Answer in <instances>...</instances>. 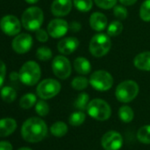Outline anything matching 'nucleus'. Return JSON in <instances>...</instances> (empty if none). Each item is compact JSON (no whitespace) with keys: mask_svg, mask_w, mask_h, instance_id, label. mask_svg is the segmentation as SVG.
<instances>
[{"mask_svg":"<svg viewBox=\"0 0 150 150\" xmlns=\"http://www.w3.org/2000/svg\"><path fill=\"white\" fill-rule=\"evenodd\" d=\"M48 132L46 123L39 117L27 119L21 127L22 138L30 143H36L42 140Z\"/></svg>","mask_w":150,"mask_h":150,"instance_id":"1","label":"nucleus"},{"mask_svg":"<svg viewBox=\"0 0 150 150\" xmlns=\"http://www.w3.org/2000/svg\"><path fill=\"white\" fill-rule=\"evenodd\" d=\"M20 81L27 86L35 85L41 78V68L35 61L26 62L21 68Z\"/></svg>","mask_w":150,"mask_h":150,"instance_id":"2","label":"nucleus"},{"mask_svg":"<svg viewBox=\"0 0 150 150\" xmlns=\"http://www.w3.org/2000/svg\"><path fill=\"white\" fill-rule=\"evenodd\" d=\"M43 12L39 7H29L22 14L21 23L28 31H36L43 22Z\"/></svg>","mask_w":150,"mask_h":150,"instance_id":"3","label":"nucleus"},{"mask_svg":"<svg viewBox=\"0 0 150 150\" xmlns=\"http://www.w3.org/2000/svg\"><path fill=\"white\" fill-rule=\"evenodd\" d=\"M87 111L91 117L99 121H105L109 119L111 115V109L109 103L98 98L89 102Z\"/></svg>","mask_w":150,"mask_h":150,"instance_id":"4","label":"nucleus"},{"mask_svg":"<svg viewBox=\"0 0 150 150\" xmlns=\"http://www.w3.org/2000/svg\"><path fill=\"white\" fill-rule=\"evenodd\" d=\"M111 48V41L108 35L96 34L89 42V51L96 57L105 56Z\"/></svg>","mask_w":150,"mask_h":150,"instance_id":"5","label":"nucleus"},{"mask_svg":"<svg viewBox=\"0 0 150 150\" xmlns=\"http://www.w3.org/2000/svg\"><path fill=\"white\" fill-rule=\"evenodd\" d=\"M139 85L133 81H125L118 84L116 88L117 99L124 103H130L136 98L139 94Z\"/></svg>","mask_w":150,"mask_h":150,"instance_id":"6","label":"nucleus"},{"mask_svg":"<svg viewBox=\"0 0 150 150\" xmlns=\"http://www.w3.org/2000/svg\"><path fill=\"white\" fill-rule=\"evenodd\" d=\"M114 80L112 75L104 70H98L94 71L89 78V84L96 90L107 91L113 86Z\"/></svg>","mask_w":150,"mask_h":150,"instance_id":"7","label":"nucleus"},{"mask_svg":"<svg viewBox=\"0 0 150 150\" xmlns=\"http://www.w3.org/2000/svg\"><path fill=\"white\" fill-rule=\"evenodd\" d=\"M61 89L60 83L54 79H46L37 86L36 93L43 100L50 99L56 96Z\"/></svg>","mask_w":150,"mask_h":150,"instance_id":"8","label":"nucleus"},{"mask_svg":"<svg viewBox=\"0 0 150 150\" xmlns=\"http://www.w3.org/2000/svg\"><path fill=\"white\" fill-rule=\"evenodd\" d=\"M52 71L56 77L61 80H66L70 77L71 67L70 61L64 56H57L52 61Z\"/></svg>","mask_w":150,"mask_h":150,"instance_id":"9","label":"nucleus"},{"mask_svg":"<svg viewBox=\"0 0 150 150\" xmlns=\"http://www.w3.org/2000/svg\"><path fill=\"white\" fill-rule=\"evenodd\" d=\"M21 21L14 15H6L0 21V28L7 35H17L21 32Z\"/></svg>","mask_w":150,"mask_h":150,"instance_id":"10","label":"nucleus"},{"mask_svg":"<svg viewBox=\"0 0 150 150\" xmlns=\"http://www.w3.org/2000/svg\"><path fill=\"white\" fill-rule=\"evenodd\" d=\"M102 146L105 150H119L123 146V138L117 132L110 131L103 136Z\"/></svg>","mask_w":150,"mask_h":150,"instance_id":"11","label":"nucleus"},{"mask_svg":"<svg viewBox=\"0 0 150 150\" xmlns=\"http://www.w3.org/2000/svg\"><path fill=\"white\" fill-rule=\"evenodd\" d=\"M33 45V38L28 34L18 35L13 41L12 47L18 54L27 53Z\"/></svg>","mask_w":150,"mask_h":150,"instance_id":"12","label":"nucleus"},{"mask_svg":"<svg viewBox=\"0 0 150 150\" xmlns=\"http://www.w3.org/2000/svg\"><path fill=\"white\" fill-rule=\"evenodd\" d=\"M47 30L52 38H60L69 30V24L64 20L55 19L49 23Z\"/></svg>","mask_w":150,"mask_h":150,"instance_id":"13","label":"nucleus"},{"mask_svg":"<svg viewBox=\"0 0 150 150\" xmlns=\"http://www.w3.org/2000/svg\"><path fill=\"white\" fill-rule=\"evenodd\" d=\"M71 7V0H54L51 5V13L54 16L64 17L70 13Z\"/></svg>","mask_w":150,"mask_h":150,"instance_id":"14","label":"nucleus"},{"mask_svg":"<svg viewBox=\"0 0 150 150\" xmlns=\"http://www.w3.org/2000/svg\"><path fill=\"white\" fill-rule=\"evenodd\" d=\"M80 42L75 37H65L57 43V50L63 55H70L79 47Z\"/></svg>","mask_w":150,"mask_h":150,"instance_id":"15","label":"nucleus"},{"mask_svg":"<svg viewBox=\"0 0 150 150\" xmlns=\"http://www.w3.org/2000/svg\"><path fill=\"white\" fill-rule=\"evenodd\" d=\"M89 24L92 29L101 32L107 28L108 19L103 13L96 12L91 14L90 19H89Z\"/></svg>","mask_w":150,"mask_h":150,"instance_id":"16","label":"nucleus"},{"mask_svg":"<svg viewBox=\"0 0 150 150\" xmlns=\"http://www.w3.org/2000/svg\"><path fill=\"white\" fill-rule=\"evenodd\" d=\"M17 128V122L15 119L6 117L0 119V137H7L13 133Z\"/></svg>","mask_w":150,"mask_h":150,"instance_id":"17","label":"nucleus"},{"mask_svg":"<svg viewBox=\"0 0 150 150\" xmlns=\"http://www.w3.org/2000/svg\"><path fill=\"white\" fill-rule=\"evenodd\" d=\"M133 64L139 70L150 71V51L138 54L133 59Z\"/></svg>","mask_w":150,"mask_h":150,"instance_id":"18","label":"nucleus"},{"mask_svg":"<svg viewBox=\"0 0 150 150\" xmlns=\"http://www.w3.org/2000/svg\"><path fill=\"white\" fill-rule=\"evenodd\" d=\"M73 67L78 73L82 75H87L91 71L90 62L83 57H79L74 60Z\"/></svg>","mask_w":150,"mask_h":150,"instance_id":"19","label":"nucleus"},{"mask_svg":"<svg viewBox=\"0 0 150 150\" xmlns=\"http://www.w3.org/2000/svg\"><path fill=\"white\" fill-rule=\"evenodd\" d=\"M67 132H68V127L66 124L61 121H57L54 123L50 127V132L52 133V135L56 137H63L67 133Z\"/></svg>","mask_w":150,"mask_h":150,"instance_id":"20","label":"nucleus"},{"mask_svg":"<svg viewBox=\"0 0 150 150\" xmlns=\"http://www.w3.org/2000/svg\"><path fill=\"white\" fill-rule=\"evenodd\" d=\"M118 117L123 122L130 123L131 121H132L134 117V112L131 107L127 105H124L118 110Z\"/></svg>","mask_w":150,"mask_h":150,"instance_id":"21","label":"nucleus"},{"mask_svg":"<svg viewBox=\"0 0 150 150\" xmlns=\"http://www.w3.org/2000/svg\"><path fill=\"white\" fill-rule=\"evenodd\" d=\"M88 103H89V96L87 93H81L77 96L76 100H75L74 106L76 109L83 111L87 110Z\"/></svg>","mask_w":150,"mask_h":150,"instance_id":"22","label":"nucleus"},{"mask_svg":"<svg viewBox=\"0 0 150 150\" xmlns=\"http://www.w3.org/2000/svg\"><path fill=\"white\" fill-rule=\"evenodd\" d=\"M0 96H1V98L4 102L13 103L17 97V93L14 90V88H13L11 87H5L2 88Z\"/></svg>","mask_w":150,"mask_h":150,"instance_id":"23","label":"nucleus"},{"mask_svg":"<svg viewBox=\"0 0 150 150\" xmlns=\"http://www.w3.org/2000/svg\"><path fill=\"white\" fill-rule=\"evenodd\" d=\"M36 103V96L34 94H27L20 100V106L24 110L31 109Z\"/></svg>","mask_w":150,"mask_h":150,"instance_id":"24","label":"nucleus"},{"mask_svg":"<svg viewBox=\"0 0 150 150\" xmlns=\"http://www.w3.org/2000/svg\"><path fill=\"white\" fill-rule=\"evenodd\" d=\"M138 139L144 144H150V125L140 127L137 132Z\"/></svg>","mask_w":150,"mask_h":150,"instance_id":"25","label":"nucleus"},{"mask_svg":"<svg viewBox=\"0 0 150 150\" xmlns=\"http://www.w3.org/2000/svg\"><path fill=\"white\" fill-rule=\"evenodd\" d=\"M123 31V25L118 21H112L107 28V35L111 37L117 36Z\"/></svg>","mask_w":150,"mask_h":150,"instance_id":"26","label":"nucleus"},{"mask_svg":"<svg viewBox=\"0 0 150 150\" xmlns=\"http://www.w3.org/2000/svg\"><path fill=\"white\" fill-rule=\"evenodd\" d=\"M86 119V115L83 111H76L73 112L70 117H69V123L71 125L73 126H79L81 125H82L84 123Z\"/></svg>","mask_w":150,"mask_h":150,"instance_id":"27","label":"nucleus"},{"mask_svg":"<svg viewBox=\"0 0 150 150\" xmlns=\"http://www.w3.org/2000/svg\"><path fill=\"white\" fill-rule=\"evenodd\" d=\"M88 84H89V81L87 78L82 77V76H79V77H75L72 80L71 86L75 90H83V89L88 88Z\"/></svg>","mask_w":150,"mask_h":150,"instance_id":"28","label":"nucleus"},{"mask_svg":"<svg viewBox=\"0 0 150 150\" xmlns=\"http://www.w3.org/2000/svg\"><path fill=\"white\" fill-rule=\"evenodd\" d=\"M139 17L146 22L150 21V0H145L139 8Z\"/></svg>","mask_w":150,"mask_h":150,"instance_id":"29","label":"nucleus"},{"mask_svg":"<svg viewBox=\"0 0 150 150\" xmlns=\"http://www.w3.org/2000/svg\"><path fill=\"white\" fill-rule=\"evenodd\" d=\"M73 4L77 10L83 13L90 11L93 6L92 0H73Z\"/></svg>","mask_w":150,"mask_h":150,"instance_id":"30","label":"nucleus"},{"mask_svg":"<svg viewBox=\"0 0 150 150\" xmlns=\"http://www.w3.org/2000/svg\"><path fill=\"white\" fill-rule=\"evenodd\" d=\"M36 57L41 61H48L52 57V51L48 47H40L36 51Z\"/></svg>","mask_w":150,"mask_h":150,"instance_id":"31","label":"nucleus"},{"mask_svg":"<svg viewBox=\"0 0 150 150\" xmlns=\"http://www.w3.org/2000/svg\"><path fill=\"white\" fill-rule=\"evenodd\" d=\"M35 111L41 117H45L50 112V106L49 104L42 100H40L35 104Z\"/></svg>","mask_w":150,"mask_h":150,"instance_id":"32","label":"nucleus"},{"mask_svg":"<svg viewBox=\"0 0 150 150\" xmlns=\"http://www.w3.org/2000/svg\"><path fill=\"white\" fill-rule=\"evenodd\" d=\"M113 13L118 20H125L128 15V12L124 6H115L113 8Z\"/></svg>","mask_w":150,"mask_h":150,"instance_id":"33","label":"nucleus"},{"mask_svg":"<svg viewBox=\"0 0 150 150\" xmlns=\"http://www.w3.org/2000/svg\"><path fill=\"white\" fill-rule=\"evenodd\" d=\"M95 2L98 7L107 10L113 8L116 6L117 0H95Z\"/></svg>","mask_w":150,"mask_h":150,"instance_id":"34","label":"nucleus"},{"mask_svg":"<svg viewBox=\"0 0 150 150\" xmlns=\"http://www.w3.org/2000/svg\"><path fill=\"white\" fill-rule=\"evenodd\" d=\"M49 33H47L45 30L42 29V28H39L35 31V36H36V39L39 41V42H45L48 41V38H49Z\"/></svg>","mask_w":150,"mask_h":150,"instance_id":"35","label":"nucleus"},{"mask_svg":"<svg viewBox=\"0 0 150 150\" xmlns=\"http://www.w3.org/2000/svg\"><path fill=\"white\" fill-rule=\"evenodd\" d=\"M6 72V66L2 60H0V88L2 87V85L5 81Z\"/></svg>","mask_w":150,"mask_h":150,"instance_id":"36","label":"nucleus"},{"mask_svg":"<svg viewBox=\"0 0 150 150\" xmlns=\"http://www.w3.org/2000/svg\"><path fill=\"white\" fill-rule=\"evenodd\" d=\"M81 28H82L81 24L78 21H72L69 24V30L73 32V33L80 32Z\"/></svg>","mask_w":150,"mask_h":150,"instance_id":"37","label":"nucleus"},{"mask_svg":"<svg viewBox=\"0 0 150 150\" xmlns=\"http://www.w3.org/2000/svg\"><path fill=\"white\" fill-rule=\"evenodd\" d=\"M0 150H13V146L9 141H0Z\"/></svg>","mask_w":150,"mask_h":150,"instance_id":"38","label":"nucleus"},{"mask_svg":"<svg viewBox=\"0 0 150 150\" xmlns=\"http://www.w3.org/2000/svg\"><path fill=\"white\" fill-rule=\"evenodd\" d=\"M138 0H119V2L125 6H132L134 5Z\"/></svg>","mask_w":150,"mask_h":150,"instance_id":"39","label":"nucleus"},{"mask_svg":"<svg viewBox=\"0 0 150 150\" xmlns=\"http://www.w3.org/2000/svg\"><path fill=\"white\" fill-rule=\"evenodd\" d=\"M10 78H11L12 81H16V80L20 79V75H19V73H17L16 71H13V72L11 73Z\"/></svg>","mask_w":150,"mask_h":150,"instance_id":"40","label":"nucleus"},{"mask_svg":"<svg viewBox=\"0 0 150 150\" xmlns=\"http://www.w3.org/2000/svg\"><path fill=\"white\" fill-rule=\"evenodd\" d=\"M25 1L28 4H35V3H37L39 1V0H25Z\"/></svg>","mask_w":150,"mask_h":150,"instance_id":"41","label":"nucleus"},{"mask_svg":"<svg viewBox=\"0 0 150 150\" xmlns=\"http://www.w3.org/2000/svg\"><path fill=\"white\" fill-rule=\"evenodd\" d=\"M18 150H32V149L29 148V147H21V148H20Z\"/></svg>","mask_w":150,"mask_h":150,"instance_id":"42","label":"nucleus"}]
</instances>
